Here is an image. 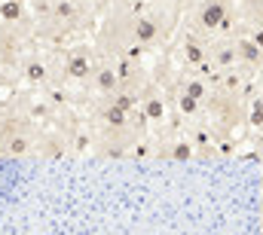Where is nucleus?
Here are the masks:
<instances>
[{"instance_id":"obj_2","label":"nucleus","mask_w":263,"mask_h":235,"mask_svg":"<svg viewBox=\"0 0 263 235\" xmlns=\"http://www.w3.org/2000/svg\"><path fill=\"white\" fill-rule=\"evenodd\" d=\"M62 55L55 46H43V49H34L28 52L25 58L15 64V80L18 86H28V89H46L52 86L55 80H62Z\"/></svg>"},{"instance_id":"obj_10","label":"nucleus","mask_w":263,"mask_h":235,"mask_svg":"<svg viewBox=\"0 0 263 235\" xmlns=\"http://www.w3.org/2000/svg\"><path fill=\"white\" fill-rule=\"evenodd\" d=\"M178 92L190 95V98L199 101V104H205V98H208V86H205L199 76H187V80H181V89H178Z\"/></svg>"},{"instance_id":"obj_8","label":"nucleus","mask_w":263,"mask_h":235,"mask_svg":"<svg viewBox=\"0 0 263 235\" xmlns=\"http://www.w3.org/2000/svg\"><path fill=\"white\" fill-rule=\"evenodd\" d=\"M181 58H184L187 67H202L208 61V46L199 40L196 34H187L184 43H181Z\"/></svg>"},{"instance_id":"obj_3","label":"nucleus","mask_w":263,"mask_h":235,"mask_svg":"<svg viewBox=\"0 0 263 235\" xmlns=\"http://www.w3.org/2000/svg\"><path fill=\"white\" fill-rule=\"evenodd\" d=\"M98 61H101V52L89 40H80V43L67 46V52L62 55V80L70 83V86H86Z\"/></svg>"},{"instance_id":"obj_6","label":"nucleus","mask_w":263,"mask_h":235,"mask_svg":"<svg viewBox=\"0 0 263 235\" xmlns=\"http://www.w3.org/2000/svg\"><path fill=\"white\" fill-rule=\"evenodd\" d=\"M83 89H89L95 98H107V95H114V92L120 89L117 58H107V55H101V61L95 64V70H92V76H89V83H86Z\"/></svg>"},{"instance_id":"obj_7","label":"nucleus","mask_w":263,"mask_h":235,"mask_svg":"<svg viewBox=\"0 0 263 235\" xmlns=\"http://www.w3.org/2000/svg\"><path fill=\"white\" fill-rule=\"evenodd\" d=\"M196 28L202 31H214L227 22V0H202L196 9Z\"/></svg>"},{"instance_id":"obj_4","label":"nucleus","mask_w":263,"mask_h":235,"mask_svg":"<svg viewBox=\"0 0 263 235\" xmlns=\"http://www.w3.org/2000/svg\"><path fill=\"white\" fill-rule=\"evenodd\" d=\"M172 31V15L162 12V9H144L135 22V46H141L144 52L153 49L156 43H162Z\"/></svg>"},{"instance_id":"obj_5","label":"nucleus","mask_w":263,"mask_h":235,"mask_svg":"<svg viewBox=\"0 0 263 235\" xmlns=\"http://www.w3.org/2000/svg\"><path fill=\"white\" fill-rule=\"evenodd\" d=\"M141 110H144V116L150 119V128L162 131V125L168 122V98H165V92H162V86L156 80H150L141 89Z\"/></svg>"},{"instance_id":"obj_9","label":"nucleus","mask_w":263,"mask_h":235,"mask_svg":"<svg viewBox=\"0 0 263 235\" xmlns=\"http://www.w3.org/2000/svg\"><path fill=\"white\" fill-rule=\"evenodd\" d=\"M156 156L184 162V159H193V144L190 141H159L156 144Z\"/></svg>"},{"instance_id":"obj_11","label":"nucleus","mask_w":263,"mask_h":235,"mask_svg":"<svg viewBox=\"0 0 263 235\" xmlns=\"http://www.w3.org/2000/svg\"><path fill=\"white\" fill-rule=\"evenodd\" d=\"M0 3H3V0H0Z\"/></svg>"},{"instance_id":"obj_1","label":"nucleus","mask_w":263,"mask_h":235,"mask_svg":"<svg viewBox=\"0 0 263 235\" xmlns=\"http://www.w3.org/2000/svg\"><path fill=\"white\" fill-rule=\"evenodd\" d=\"M144 9H147V3H141V0H114L107 15L95 28V40H92L95 49L107 58L129 55V49L135 46V22Z\"/></svg>"}]
</instances>
